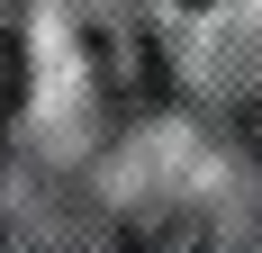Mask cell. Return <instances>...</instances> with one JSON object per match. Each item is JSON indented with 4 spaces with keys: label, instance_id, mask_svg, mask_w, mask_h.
<instances>
[{
    "label": "cell",
    "instance_id": "cell-1",
    "mask_svg": "<svg viewBox=\"0 0 262 253\" xmlns=\"http://www.w3.org/2000/svg\"><path fill=\"white\" fill-rule=\"evenodd\" d=\"M18 91H27V54H18V36L0 27V126L18 118Z\"/></svg>",
    "mask_w": 262,
    "mask_h": 253
},
{
    "label": "cell",
    "instance_id": "cell-2",
    "mask_svg": "<svg viewBox=\"0 0 262 253\" xmlns=\"http://www.w3.org/2000/svg\"><path fill=\"white\" fill-rule=\"evenodd\" d=\"M253 145H262V109H253Z\"/></svg>",
    "mask_w": 262,
    "mask_h": 253
}]
</instances>
